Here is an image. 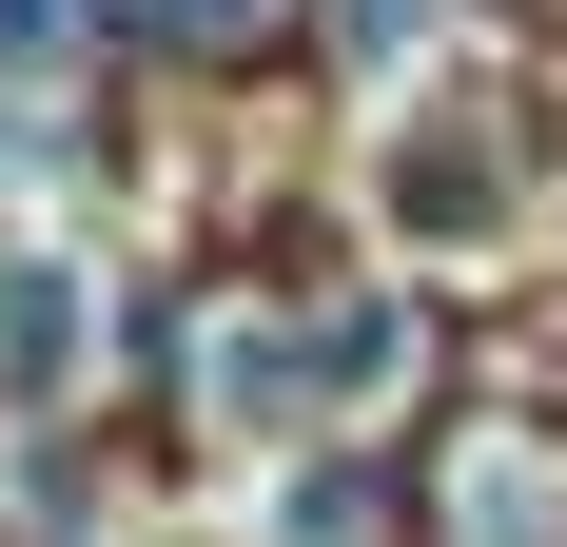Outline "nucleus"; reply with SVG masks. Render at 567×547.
<instances>
[{
	"label": "nucleus",
	"instance_id": "nucleus-3",
	"mask_svg": "<svg viewBox=\"0 0 567 547\" xmlns=\"http://www.w3.org/2000/svg\"><path fill=\"white\" fill-rule=\"evenodd\" d=\"M137 20H157V40H235L255 0H137Z\"/></svg>",
	"mask_w": 567,
	"mask_h": 547
},
{
	"label": "nucleus",
	"instance_id": "nucleus-1",
	"mask_svg": "<svg viewBox=\"0 0 567 547\" xmlns=\"http://www.w3.org/2000/svg\"><path fill=\"white\" fill-rule=\"evenodd\" d=\"M79 372V274H0V391H59Z\"/></svg>",
	"mask_w": 567,
	"mask_h": 547
},
{
	"label": "nucleus",
	"instance_id": "nucleus-2",
	"mask_svg": "<svg viewBox=\"0 0 567 547\" xmlns=\"http://www.w3.org/2000/svg\"><path fill=\"white\" fill-rule=\"evenodd\" d=\"M79 40V0H0V59H59Z\"/></svg>",
	"mask_w": 567,
	"mask_h": 547
}]
</instances>
